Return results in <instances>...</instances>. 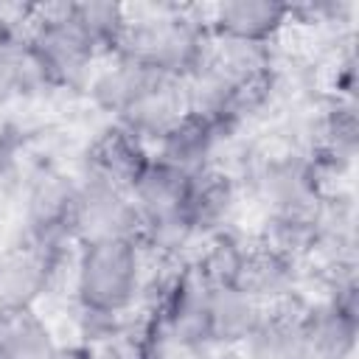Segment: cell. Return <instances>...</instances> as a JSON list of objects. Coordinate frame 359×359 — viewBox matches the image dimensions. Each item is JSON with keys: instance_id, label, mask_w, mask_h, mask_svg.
<instances>
[{"instance_id": "cell-1", "label": "cell", "mask_w": 359, "mask_h": 359, "mask_svg": "<svg viewBox=\"0 0 359 359\" xmlns=\"http://www.w3.org/2000/svg\"><path fill=\"white\" fill-rule=\"evenodd\" d=\"M146 250L137 238L73 247V300L84 334L109 342L146 292Z\"/></svg>"}, {"instance_id": "cell-2", "label": "cell", "mask_w": 359, "mask_h": 359, "mask_svg": "<svg viewBox=\"0 0 359 359\" xmlns=\"http://www.w3.org/2000/svg\"><path fill=\"white\" fill-rule=\"evenodd\" d=\"M208 48L210 34L199 8L151 6L143 11L129 8V25L118 53L163 79L185 81L202 65Z\"/></svg>"}, {"instance_id": "cell-3", "label": "cell", "mask_w": 359, "mask_h": 359, "mask_svg": "<svg viewBox=\"0 0 359 359\" xmlns=\"http://www.w3.org/2000/svg\"><path fill=\"white\" fill-rule=\"evenodd\" d=\"M22 28L45 87H79L90 81L101 56L73 20L70 3L28 8Z\"/></svg>"}, {"instance_id": "cell-4", "label": "cell", "mask_w": 359, "mask_h": 359, "mask_svg": "<svg viewBox=\"0 0 359 359\" xmlns=\"http://www.w3.org/2000/svg\"><path fill=\"white\" fill-rule=\"evenodd\" d=\"M76 196L79 177L39 168L25 188L22 241L65 258L76 247Z\"/></svg>"}, {"instance_id": "cell-5", "label": "cell", "mask_w": 359, "mask_h": 359, "mask_svg": "<svg viewBox=\"0 0 359 359\" xmlns=\"http://www.w3.org/2000/svg\"><path fill=\"white\" fill-rule=\"evenodd\" d=\"M250 182L264 202L266 216L314 210L328 199L325 177L306 149H275L261 154Z\"/></svg>"}, {"instance_id": "cell-6", "label": "cell", "mask_w": 359, "mask_h": 359, "mask_svg": "<svg viewBox=\"0 0 359 359\" xmlns=\"http://www.w3.org/2000/svg\"><path fill=\"white\" fill-rule=\"evenodd\" d=\"M292 8L294 6L275 0H227L199 8V14L210 39L269 48V42H275L294 17Z\"/></svg>"}, {"instance_id": "cell-7", "label": "cell", "mask_w": 359, "mask_h": 359, "mask_svg": "<svg viewBox=\"0 0 359 359\" xmlns=\"http://www.w3.org/2000/svg\"><path fill=\"white\" fill-rule=\"evenodd\" d=\"M171 79H163L151 73L149 67L115 53L107 56L101 67L93 70L87 90L93 104L112 118V123H123L135 109H140L160 87H165Z\"/></svg>"}, {"instance_id": "cell-8", "label": "cell", "mask_w": 359, "mask_h": 359, "mask_svg": "<svg viewBox=\"0 0 359 359\" xmlns=\"http://www.w3.org/2000/svg\"><path fill=\"white\" fill-rule=\"evenodd\" d=\"M137 238V216L129 191L81 180L76 196V244Z\"/></svg>"}, {"instance_id": "cell-9", "label": "cell", "mask_w": 359, "mask_h": 359, "mask_svg": "<svg viewBox=\"0 0 359 359\" xmlns=\"http://www.w3.org/2000/svg\"><path fill=\"white\" fill-rule=\"evenodd\" d=\"M149 157H151V149L140 137H135L132 132H126L118 123H109L87 143L79 177L104 182V185H112L121 191H132V185L140 177V171L146 168Z\"/></svg>"}, {"instance_id": "cell-10", "label": "cell", "mask_w": 359, "mask_h": 359, "mask_svg": "<svg viewBox=\"0 0 359 359\" xmlns=\"http://www.w3.org/2000/svg\"><path fill=\"white\" fill-rule=\"evenodd\" d=\"M62 255L42 247L20 241L6 255H0V311L36 309L39 297L48 294Z\"/></svg>"}, {"instance_id": "cell-11", "label": "cell", "mask_w": 359, "mask_h": 359, "mask_svg": "<svg viewBox=\"0 0 359 359\" xmlns=\"http://www.w3.org/2000/svg\"><path fill=\"white\" fill-rule=\"evenodd\" d=\"M227 137L224 129H219L213 121L194 115V112H182L151 146V157H157L160 163L196 177L205 168L216 165V151L222 146V140Z\"/></svg>"}, {"instance_id": "cell-12", "label": "cell", "mask_w": 359, "mask_h": 359, "mask_svg": "<svg viewBox=\"0 0 359 359\" xmlns=\"http://www.w3.org/2000/svg\"><path fill=\"white\" fill-rule=\"evenodd\" d=\"M236 286L252 294L261 306L286 300L294 294L297 286V258L278 250L266 238H255V241L247 238Z\"/></svg>"}, {"instance_id": "cell-13", "label": "cell", "mask_w": 359, "mask_h": 359, "mask_svg": "<svg viewBox=\"0 0 359 359\" xmlns=\"http://www.w3.org/2000/svg\"><path fill=\"white\" fill-rule=\"evenodd\" d=\"M303 306L294 294L264 306L250 337L236 348L241 359H303Z\"/></svg>"}, {"instance_id": "cell-14", "label": "cell", "mask_w": 359, "mask_h": 359, "mask_svg": "<svg viewBox=\"0 0 359 359\" xmlns=\"http://www.w3.org/2000/svg\"><path fill=\"white\" fill-rule=\"evenodd\" d=\"M359 146V118H356V101H339L331 98L320 115L314 118L311 143L306 146L309 157L317 163L323 177L345 171Z\"/></svg>"}, {"instance_id": "cell-15", "label": "cell", "mask_w": 359, "mask_h": 359, "mask_svg": "<svg viewBox=\"0 0 359 359\" xmlns=\"http://www.w3.org/2000/svg\"><path fill=\"white\" fill-rule=\"evenodd\" d=\"M236 202H238V182L219 163L191 177L185 216L194 238H208L213 233H222L236 210Z\"/></svg>"}, {"instance_id": "cell-16", "label": "cell", "mask_w": 359, "mask_h": 359, "mask_svg": "<svg viewBox=\"0 0 359 359\" xmlns=\"http://www.w3.org/2000/svg\"><path fill=\"white\" fill-rule=\"evenodd\" d=\"M264 306L236 283L208 289V345L236 351L255 328Z\"/></svg>"}, {"instance_id": "cell-17", "label": "cell", "mask_w": 359, "mask_h": 359, "mask_svg": "<svg viewBox=\"0 0 359 359\" xmlns=\"http://www.w3.org/2000/svg\"><path fill=\"white\" fill-rule=\"evenodd\" d=\"M45 90V79L34 62L22 22L0 20V107Z\"/></svg>"}, {"instance_id": "cell-18", "label": "cell", "mask_w": 359, "mask_h": 359, "mask_svg": "<svg viewBox=\"0 0 359 359\" xmlns=\"http://www.w3.org/2000/svg\"><path fill=\"white\" fill-rule=\"evenodd\" d=\"M56 348L50 325L36 309L0 311V353L3 359H48Z\"/></svg>"}, {"instance_id": "cell-19", "label": "cell", "mask_w": 359, "mask_h": 359, "mask_svg": "<svg viewBox=\"0 0 359 359\" xmlns=\"http://www.w3.org/2000/svg\"><path fill=\"white\" fill-rule=\"evenodd\" d=\"M70 14L101 59L118 53L126 25H129V6L107 3V0H87V3H70Z\"/></svg>"}, {"instance_id": "cell-20", "label": "cell", "mask_w": 359, "mask_h": 359, "mask_svg": "<svg viewBox=\"0 0 359 359\" xmlns=\"http://www.w3.org/2000/svg\"><path fill=\"white\" fill-rule=\"evenodd\" d=\"M48 359H98V353L90 342H81V345H56Z\"/></svg>"}, {"instance_id": "cell-21", "label": "cell", "mask_w": 359, "mask_h": 359, "mask_svg": "<svg viewBox=\"0 0 359 359\" xmlns=\"http://www.w3.org/2000/svg\"><path fill=\"white\" fill-rule=\"evenodd\" d=\"M8 171H11V146L6 137H0V182L8 177Z\"/></svg>"}, {"instance_id": "cell-22", "label": "cell", "mask_w": 359, "mask_h": 359, "mask_svg": "<svg viewBox=\"0 0 359 359\" xmlns=\"http://www.w3.org/2000/svg\"><path fill=\"white\" fill-rule=\"evenodd\" d=\"M224 353H227V351H216V348H208V351H196V353H191L188 359H227Z\"/></svg>"}, {"instance_id": "cell-23", "label": "cell", "mask_w": 359, "mask_h": 359, "mask_svg": "<svg viewBox=\"0 0 359 359\" xmlns=\"http://www.w3.org/2000/svg\"><path fill=\"white\" fill-rule=\"evenodd\" d=\"M0 359H3V353H0Z\"/></svg>"}]
</instances>
